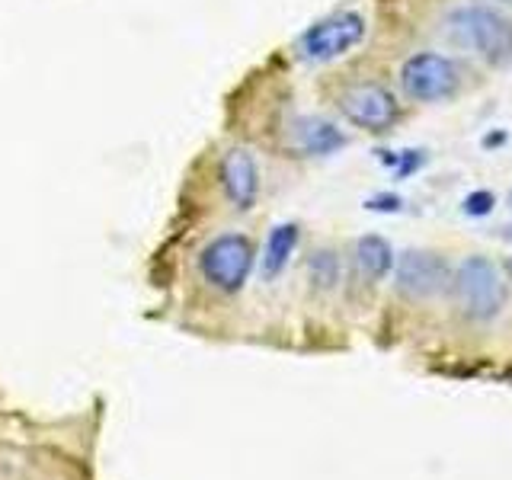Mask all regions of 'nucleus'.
I'll return each mask as SVG.
<instances>
[{"mask_svg":"<svg viewBox=\"0 0 512 480\" xmlns=\"http://www.w3.org/2000/svg\"><path fill=\"white\" fill-rule=\"evenodd\" d=\"M340 276H343V263L333 247H317L308 256V279L317 292H333L340 285Z\"/></svg>","mask_w":512,"mask_h":480,"instance_id":"nucleus-12","label":"nucleus"},{"mask_svg":"<svg viewBox=\"0 0 512 480\" xmlns=\"http://www.w3.org/2000/svg\"><path fill=\"white\" fill-rule=\"evenodd\" d=\"M288 141L301 157H330L346 148L343 128L324 116H298L288 128Z\"/></svg>","mask_w":512,"mask_h":480,"instance_id":"nucleus-9","label":"nucleus"},{"mask_svg":"<svg viewBox=\"0 0 512 480\" xmlns=\"http://www.w3.org/2000/svg\"><path fill=\"white\" fill-rule=\"evenodd\" d=\"M394 260H397L394 247L378 234H365L352 247V263H356V269L368 282H381L394 269Z\"/></svg>","mask_w":512,"mask_h":480,"instance_id":"nucleus-11","label":"nucleus"},{"mask_svg":"<svg viewBox=\"0 0 512 480\" xmlns=\"http://www.w3.org/2000/svg\"><path fill=\"white\" fill-rule=\"evenodd\" d=\"M394 285L404 298L426 301L452 288V269L432 250H407L394 260Z\"/></svg>","mask_w":512,"mask_h":480,"instance_id":"nucleus-7","label":"nucleus"},{"mask_svg":"<svg viewBox=\"0 0 512 480\" xmlns=\"http://www.w3.org/2000/svg\"><path fill=\"white\" fill-rule=\"evenodd\" d=\"M298 240H301V228L295 221H282L269 231L263 256H260V272H263L266 282L279 279L288 269V263H292V256L298 250Z\"/></svg>","mask_w":512,"mask_h":480,"instance_id":"nucleus-10","label":"nucleus"},{"mask_svg":"<svg viewBox=\"0 0 512 480\" xmlns=\"http://www.w3.org/2000/svg\"><path fill=\"white\" fill-rule=\"evenodd\" d=\"M506 272H509V279H512V256H509V260H506Z\"/></svg>","mask_w":512,"mask_h":480,"instance_id":"nucleus-15","label":"nucleus"},{"mask_svg":"<svg viewBox=\"0 0 512 480\" xmlns=\"http://www.w3.org/2000/svg\"><path fill=\"white\" fill-rule=\"evenodd\" d=\"M365 208L368 212H400V208H404V199L394 196V192H378V196L365 199Z\"/></svg>","mask_w":512,"mask_h":480,"instance_id":"nucleus-14","label":"nucleus"},{"mask_svg":"<svg viewBox=\"0 0 512 480\" xmlns=\"http://www.w3.org/2000/svg\"><path fill=\"white\" fill-rule=\"evenodd\" d=\"M368 36V23L359 10H340L330 13L324 20L308 26L295 42V52L301 61L311 64H327L349 55L352 48H359Z\"/></svg>","mask_w":512,"mask_h":480,"instance_id":"nucleus-4","label":"nucleus"},{"mask_svg":"<svg viewBox=\"0 0 512 480\" xmlns=\"http://www.w3.org/2000/svg\"><path fill=\"white\" fill-rule=\"evenodd\" d=\"M493 205H496V192L493 189H474L461 202L464 215H471V218H487L493 212Z\"/></svg>","mask_w":512,"mask_h":480,"instance_id":"nucleus-13","label":"nucleus"},{"mask_svg":"<svg viewBox=\"0 0 512 480\" xmlns=\"http://www.w3.org/2000/svg\"><path fill=\"white\" fill-rule=\"evenodd\" d=\"M509 205H512V192H509Z\"/></svg>","mask_w":512,"mask_h":480,"instance_id":"nucleus-17","label":"nucleus"},{"mask_svg":"<svg viewBox=\"0 0 512 480\" xmlns=\"http://www.w3.org/2000/svg\"><path fill=\"white\" fill-rule=\"evenodd\" d=\"M400 84H404V93L416 103H442L448 96H455L461 74L452 58L439 52H420L404 61Z\"/></svg>","mask_w":512,"mask_h":480,"instance_id":"nucleus-5","label":"nucleus"},{"mask_svg":"<svg viewBox=\"0 0 512 480\" xmlns=\"http://www.w3.org/2000/svg\"><path fill=\"white\" fill-rule=\"evenodd\" d=\"M256 263V244L244 231H221L199 250L202 279L221 295H237Z\"/></svg>","mask_w":512,"mask_h":480,"instance_id":"nucleus-2","label":"nucleus"},{"mask_svg":"<svg viewBox=\"0 0 512 480\" xmlns=\"http://www.w3.org/2000/svg\"><path fill=\"white\" fill-rule=\"evenodd\" d=\"M500 4H509V7H512V0H500Z\"/></svg>","mask_w":512,"mask_h":480,"instance_id":"nucleus-16","label":"nucleus"},{"mask_svg":"<svg viewBox=\"0 0 512 480\" xmlns=\"http://www.w3.org/2000/svg\"><path fill=\"white\" fill-rule=\"evenodd\" d=\"M448 32L455 42L474 48L490 68H509L512 64V20L500 10L484 4L458 7L448 16Z\"/></svg>","mask_w":512,"mask_h":480,"instance_id":"nucleus-1","label":"nucleus"},{"mask_svg":"<svg viewBox=\"0 0 512 480\" xmlns=\"http://www.w3.org/2000/svg\"><path fill=\"white\" fill-rule=\"evenodd\" d=\"M458 308L474 320H493L506 308V279L487 256H468L452 276Z\"/></svg>","mask_w":512,"mask_h":480,"instance_id":"nucleus-3","label":"nucleus"},{"mask_svg":"<svg viewBox=\"0 0 512 480\" xmlns=\"http://www.w3.org/2000/svg\"><path fill=\"white\" fill-rule=\"evenodd\" d=\"M343 116L362 128V132H372V135H381L394 128V122L400 119V106L394 100V93L384 87V84H375V80H365V84H352L340 93V100H336Z\"/></svg>","mask_w":512,"mask_h":480,"instance_id":"nucleus-6","label":"nucleus"},{"mask_svg":"<svg viewBox=\"0 0 512 480\" xmlns=\"http://www.w3.org/2000/svg\"><path fill=\"white\" fill-rule=\"evenodd\" d=\"M218 183L224 199H228L237 212H250V208L260 202L263 192V173H260V160L244 144H234L221 154L218 160Z\"/></svg>","mask_w":512,"mask_h":480,"instance_id":"nucleus-8","label":"nucleus"}]
</instances>
